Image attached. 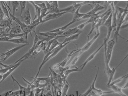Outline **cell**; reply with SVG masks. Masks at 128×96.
Listing matches in <instances>:
<instances>
[{
	"label": "cell",
	"mask_w": 128,
	"mask_h": 96,
	"mask_svg": "<svg viewBox=\"0 0 128 96\" xmlns=\"http://www.w3.org/2000/svg\"><path fill=\"white\" fill-rule=\"evenodd\" d=\"M112 13H111L108 19L106 20V21L103 24V26H105L108 29V34L106 37L104 39V42L103 43L104 46V53L106 52L107 43L110 37L111 32L113 30V28L112 26Z\"/></svg>",
	"instance_id": "6da1fadb"
},
{
	"label": "cell",
	"mask_w": 128,
	"mask_h": 96,
	"mask_svg": "<svg viewBox=\"0 0 128 96\" xmlns=\"http://www.w3.org/2000/svg\"><path fill=\"white\" fill-rule=\"evenodd\" d=\"M115 41L113 39L108 42L107 44L106 52L104 53V61L105 66L109 65L110 61L112 57V53L115 44Z\"/></svg>",
	"instance_id": "7a4b0ae2"
},
{
	"label": "cell",
	"mask_w": 128,
	"mask_h": 96,
	"mask_svg": "<svg viewBox=\"0 0 128 96\" xmlns=\"http://www.w3.org/2000/svg\"><path fill=\"white\" fill-rule=\"evenodd\" d=\"M128 11H126L124 12L122 16L120 18H117V23H116V29L115 32L114 33V36L113 39L116 42H118V37L120 36L119 32L120 29L122 26L123 24L124 23V20L126 18V16L128 15Z\"/></svg>",
	"instance_id": "3957f363"
},
{
	"label": "cell",
	"mask_w": 128,
	"mask_h": 96,
	"mask_svg": "<svg viewBox=\"0 0 128 96\" xmlns=\"http://www.w3.org/2000/svg\"><path fill=\"white\" fill-rule=\"evenodd\" d=\"M100 31H96V34L93 37V38L90 41H89V42H87L86 44L82 48L76 49V51L75 52V54L77 53H80L82 54L84 52L87 51L90 48V47L92 45L94 42L96 41L97 39L98 38V37L100 35Z\"/></svg>",
	"instance_id": "277c9868"
},
{
	"label": "cell",
	"mask_w": 128,
	"mask_h": 96,
	"mask_svg": "<svg viewBox=\"0 0 128 96\" xmlns=\"http://www.w3.org/2000/svg\"><path fill=\"white\" fill-rule=\"evenodd\" d=\"M118 67V66H117L116 68H113L111 69L110 67V66H105L104 73L107 75L108 79V83H107V86H109L111 83V82L112 81L114 74L115 73L116 71V69Z\"/></svg>",
	"instance_id": "5b68a950"
},
{
	"label": "cell",
	"mask_w": 128,
	"mask_h": 96,
	"mask_svg": "<svg viewBox=\"0 0 128 96\" xmlns=\"http://www.w3.org/2000/svg\"><path fill=\"white\" fill-rule=\"evenodd\" d=\"M28 45V44H24L20 46H18V47H16L10 50H8L7 52H6L5 53H2L1 55V56H3V55H5V57L4 58L1 59L2 62L5 61L6 60H7L8 58L12 56V55H14L15 53L17 51L21 49L22 48L24 47L26 45Z\"/></svg>",
	"instance_id": "8992f818"
},
{
	"label": "cell",
	"mask_w": 128,
	"mask_h": 96,
	"mask_svg": "<svg viewBox=\"0 0 128 96\" xmlns=\"http://www.w3.org/2000/svg\"><path fill=\"white\" fill-rule=\"evenodd\" d=\"M99 68H100L98 67L97 71L96 74V76H95L94 79V81L92 82V85L90 86V88L91 89L92 91L94 92H95V93H97V94L101 95H104L106 94H112V93H113V92L112 91L109 92H104L102 91V90H100V89H97V88H96V87H95V82H96L97 78L98 76Z\"/></svg>",
	"instance_id": "52a82bcc"
},
{
	"label": "cell",
	"mask_w": 128,
	"mask_h": 96,
	"mask_svg": "<svg viewBox=\"0 0 128 96\" xmlns=\"http://www.w3.org/2000/svg\"><path fill=\"white\" fill-rule=\"evenodd\" d=\"M104 46V44H102V45H100L99 48H98V49L95 51V52H94L92 54H91L90 55V56L88 57V58L85 61H84V62L80 66H79L80 68V70L82 71L83 70V69H84V68L85 67V66H86V65L88 64V63L89 62H90L91 61H92V60H93L94 59V58L95 57V56H96V55L98 54V52H100V50L102 49V48Z\"/></svg>",
	"instance_id": "ba28073f"
},
{
	"label": "cell",
	"mask_w": 128,
	"mask_h": 96,
	"mask_svg": "<svg viewBox=\"0 0 128 96\" xmlns=\"http://www.w3.org/2000/svg\"><path fill=\"white\" fill-rule=\"evenodd\" d=\"M46 49V42H42L40 46L38 47L37 49H36L32 53V55H30L29 59H35L36 56L41 51H43L44 52Z\"/></svg>",
	"instance_id": "9c48e42d"
},
{
	"label": "cell",
	"mask_w": 128,
	"mask_h": 96,
	"mask_svg": "<svg viewBox=\"0 0 128 96\" xmlns=\"http://www.w3.org/2000/svg\"><path fill=\"white\" fill-rule=\"evenodd\" d=\"M24 23L27 26H28L31 23V16L30 8H28L24 12V15L22 16Z\"/></svg>",
	"instance_id": "30bf717a"
},
{
	"label": "cell",
	"mask_w": 128,
	"mask_h": 96,
	"mask_svg": "<svg viewBox=\"0 0 128 96\" xmlns=\"http://www.w3.org/2000/svg\"><path fill=\"white\" fill-rule=\"evenodd\" d=\"M66 12H62V13H58L50 14L45 16L44 19L43 20L42 23L47 22L49 20H51V19H55L58 17L61 16L63 15L64 14L66 13Z\"/></svg>",
	"instance_id": "8fae6325"
},
{
	"label": "cell",
	"mask_w": 128,
	"mask_h": 96,
	"mask_svg": "<svg viewBox=\"0 0 128 96\" xmlns=\"http://www.w3.org/2000/svg\"><path fill=\"white\" fill-rule=\"evenodd\" d=\"M22 62H23V61H19L16 64V65H15L14 67L10 69V70H9L8 72H6V73L3 74L2 79L1 81L0 82V84H1L4 81L6 78H8V77L9 76V75H10V74H11L20 65V64H21Z\"/></svg>",
	"instance_id": "7c38bea8"
},
{
	"label": "cell",
	"mask_w": 128,
	"mask_h": 96,
	"mask_svg": "<svg viewBox=\"0 0 128 96\" xmlns=\"http://www.w3.org/2000/svg\"><path fill=\"white\" fill-rule=\"evenodd\" d=\"M109 89L112 90L114 94H118L122 96H127L122 91L121 88L116 85H112L108 87Z\"/></svg>",
	"instance_id": "4fadbf2b"
},
{
	"label": "cell",
	"mask_w": 128,
	"mask_h": 96,
	"mask_svg": "<svg viewBox=\"0 0 128 96\" xmlns=\"http://www.w3.org/2000/svg\"><path fill=\"white\" fill-rule=\"evenodd\" d=\"M28 2L32 5L33 7L34 8V10H35V16H34V18L32 21L38 19L40 21V15H41V10H42V9L40 8L37 5H36L35 2H33V1H29Z\"/></svg>",
	"instance_id": "5bb4252c"
},
{
	"label": "cell",
	"mask_w": 128,
	"mask_h": 96,
	"mask_svg": "<svg viewBox=\"0 0 128 96\" xmlns=\"http://www.w3.org/2000/svg\"><path fill=\"white\" fill-rule=\"evenodd\" d=\"M8 42L15 44H24L29 45V44L28 42V41L23 37H20V38H16V39H10Z\"/></svg>",
	"instance_id": "9a60e30c"
},
{
	"label": "cell",
	"mask_w": 128,
	"mask_h": 96,
	"mask_svg": "<svg viewBox=\"0 0 128 96\" xmlns=\"http://www.w3.org/2000/svg\"><path fill=\"white\" fill-rule=\"evenodd\" d=\"M76 21H74L72 20V21H71L70 23L67 24H66L65 26H64L62 27H59L58 28L56 29H54V30H52V31H50L47 32H49V33H50V32H63L64 30L65 29H66L67 27H68L71 24H73L74 23H76Z\"/></svg>",
	"instance_id": "2e32d148"
},
{
	"label": "cell",
	"mask_w": 128,
	"mask_h": 96,
	"mask_svg": "<svg viewBox=\"0 0 128 96\" xmlns=\"http://www.w3.org/2000/svg\"><path fill=\"white\" fill-rule=\"evenodd\" d=\"M104 8V7L103 6L100 5L98 4H96L95 7L94 8H92L90 11L86 13L88 15H90L91 16L93 14L96 13L97 11H99L102 10Z\"/></svg>",
	"instance_id": "e0dca14e"
},
{
	"label": "cell",
	"mask_w": 128,
	"mask_h": 96,
	"mask_svg": "<svg viewBox=\"0 0 128 96\" xmlns=\"http://www.w3.org/2000/svg\"><path fill=\"white\" fill-rule=\"evenodd\" d=\"M0 2H1V5H2V10L4 14V15L10 20V22L12 23V20H11L10 17V15H9L8 9L6 7L5 2H4V1H0Z\"/></svg>",
	"instance_id": "ac0fdd59"
},
{
	"label": "cell",
	"mask_w": 128,
	"mask_h": 96,
	"mask_svg": "<svg viewBox=\"0 0 128 96\" xmlns=\"http://www.w3.org/2000/svg\"><path fill=\"white\" fill-rule=\"evenodd\" d=\"M22 29L21 27L18 24H16L11 29L9 34H21Z\"/></svg>",
	"instance_id": "d6986e66"
},
{
	"label": "cell",
	"mask_w": 128,
	"mask_h": 96,
	"mask_svg": "<svg viewBox=\"0 0 128 96\" xmlns=\"http://www.w3.org/2000/svg\"><path fill=\"white\" fill-rule=\"evenodd\" d=\"M80 8V7L73 14V18L72 20L75 21L76 22L79 21V19L82 18L83 16H84L85 15V13H80L79 10Z\"/></svg>",
	"instance_id": "ffe728a7"
},
{
	"label": "cell",
	"mask_w": 128,
	"mask_h": 96,
	"mask_svg": "<svg viewBox=\"0 0 128 96\" xmlns=\"http://www.w3.org/2000/svg\"><path fill=\"white\" fill-rule=\"evenodd\" d=\"M67 32L68 33L69 37L72 35H75L76 34H81L83 32L82 30H80L78 29L77 27H74L73 28L70 29L67 31Z\"/></svg>",
	"instance_id": "44dd1931"
},
{
	"label": "cell",
	"mask_w": 128,
	"mask_h": 96,
	"mask_svg": "<svg viewBox=\"0 0 128 96\" xmlns=\"http://www.w3.org/2000/svg\"><path fill=\"white\" fill-rule=\"evenodd\" d=\"M80 34H77L75 35H72L69 37H66L62 42V44H65L68 42H71V41L77 39L78 38Z\"/></svg>",
	"instance_id": "7402d4cb"
},
{
	"label": "cell",
	"mask_w": 128,
	"mask_h": 96,
	"mask_svg": "<svg viewBox=\"0 0 128 96\" xmlns=\"http://www.w3.org/2000/svg\"><path fill=\"white\" fill-rule=\"evenodd\" d=\"M99 21V18L96 19L94 21H93L92 23V28L91 30H90V32H89L87 36V42H89V41L90 37V36L92 34V33L93 31H94V30L96 28V25L97 23Z\"/></svg>",
	"instance_id": "603a6c76"
},
{
	"label": "cell",
	"mask_w": 128,
	"mask_h": 96,
	"mask_svg": "<svg viewBox=\"0 0 128 96\" xmlns=\"http://www.w3.org/2000/svg\"><path fill=\"white\" fill-rule=\"evenodd\" d=\"M100 13V12H99V13L93 14L91 16L90 18L89 19L88 21L84 23L86 26L88 24L90 23H92L93 21H94L96 19H97L99 18V16H100L99 15V14Z\"/></svg>",
	"instance_id": "cb8c5ba5"
},
{
	"label": "cell",
	"mask_w": 128,
	"mask_h": 96,
	"mask_svg": "<svg viewBox=\"0 0 128 96\" xmlns=\"http://www.w3.org/2000/svg\"><path fill=\"white\" fill-rule=\"evenodd\" d=\"M11 3L13 8L12 15L15 16L16 11L18 10L17 8L20 5L19 1H12L11 2Z\"/></svg>",
	"instance_id": "d4e9b609"
},
{
	"label": "cell",
	"mask_w": 128,
	"mask_h": 96,
	"mask_svg": "<svg viewBox=\"0 0 128 96\" xmlns=\"http://www.w3.org/2000/svg\"><path fill=\"white\" fill-rule=\"evenodd\" d=\"M1 96H20V92L19 90L15 92L10 91L4 93Z\"/></svg>",
	"instance_id": "484cf974"
},
{
	"label": "cell",
	"mask_w": 128,
	"mask_h": 96,
	"mask_svg": "<svg viewBox=\"0 0 128 96\" xmlns=\"http://www.w3.org/2000/svg\"><path fill=\"white\" fill-rule=\"evenodd\" d=\"M58 39V38H56L52 42L51 44V45H50V49H49V51H48V52L52 51L53 50L55 49L58 46L61 44V43L58 42L57 40Z\"/></svg>",
	"instance_id": "4316f807"
},
{
	"label": "cell",
	"mask_w": 128,
	"mask_h": 96,
	"mask_svg": "<svg viewBox=\"0 0 128 96\" xmlns=\"http://www.w3.org/2000/svg\"><path fill=\"white\" fill-rule=\"evenodd\" d=\"M20 5V16L21 17L22 16V13L24 11L26 8V1H19Z\"/></svg>",
	"instance_id": "83f0119b"
},
{
	"label": "cell",
	"mask_w": 128,
	"mask_h": 96,
	"mask_svg": "<svg viewBox=\"0 0 128 96\" xmlns=\"http://www.w3.org/2000/svg\"><path fill=\"white\" fill-rule=\"evenodd\" d=\"M69 87H70V85L68 83V82H67L64 84V86L62 90V96H66Z\"/></svg>",
	"instance_id": "f1b7e54d"
},
{
	"label": "cell",
	"mask_w": 128,
	"mask_h": 96,
	"mask_svg": "<svg viewBox=\"0 0 128 96\" xmlns=\"http://www.w3.org/2000/svg\"><path fill=\"white\" fill-rule=\"evenodd\" d=\"M128 74H126V75H124V76H123L122 77H121V78H118V79L113 81H112V82H111V83L107 87L110 86H112V85H116V84L118 83L119 82L122 81V80L124 79L126 77H127V76H128Z\"/></svg>",
	"instance_id": "f546056e"
},
{
	"label": "cell",
	"mask_w": 128,
	"mask_h": 96,
	"mask_svg": "<svg viewBox=\"0 0 128 96\" xmlns=\"http://www.w3.org/2000/svg\"><path fill=\"white\" fill-rule=\"evenodd\" d=\"M16 64H12V65H11L10 66V67H8V68H2L0 69V74H4L6 73V72H8V70H9L10 69L12 68H13V67H14L15 66Z\"/></svg>",
	"instance_id": "4dcf8cb0"
},
{
	"label": "cell",
	"mask_w": 128,
	"mask_h": 96,
	"mask_svg": "<svg viewBox=\"0 0 128 96\" xmlns=\"http://www.w3.org/2000/svg\"><path fill=\"white\" fill-rule=\"evenodd\" d=\"M36 3V5H37L39 6V7L41 8L42 10L46 8V3L45 2L42 3Z\"/></svg>",
	"instance_id": "1f68e13d"
},
{
	"label": "cell",
	"mask_w": 128,
	"mask_h": 96,
	"mask_svg": "<svg viewBox=\"0 0 128 96\" xmlns=\"http://www.w3.org/2000/svg\"><path fill=\"white\" fill-rule=\"evenodd\" d=\"M10 38L8 37H0V42H8Z\"/></svg>",
	"instance_id": "d6a6232c"
},
{
	"label": "cell",
	"mask_w": 128,
	"mask_h": 96,
	"mask_svg": "<svg viewBox=\"0 0 128 96\" xmlns=\"http://www.w3.org/2000/svg\"><path fill=\"white\" fill-rule=\"evenodd\" d=\"M2 54V53H0V57H1V55ZM2 60H1V59H0V65L2 66H3L4 68H8V67H10L11 65H4L3 63H2Z\"/></svg>",
	"instance_id": "836d02e7"
},
{
	"label": "cell",
	"mask_w": 128,
	"mask_h": 96,
	"mask_svg": "<svg viewBox=\"0 0 128 96\" xmlns=\"http://www.w3.org/2000/svg\"><path fill=\"white\" fill-rule=\"evenodd\" d=\"M90 96H104V95H101L97 93H95L93 91H92L90 94Z\"/></svg>",
	"instance_id": "e575fe53"
},
{
	"label": "cell",
	"mask_w": 128,
	"mask_h": 96,
	"mask_svg": "<svg viewBox=\"0 0 128 96\" xmlns=\"http://www.w3.org/2000/svg\"><path fill=\"white\" fill-rule=\"evenodd\" d=\"M128 82H126V83L125 84H124V86H123L122 87H121V89H122V90H123V89H127L128 88Z\"/></svg>",
	"instance_id": "d590c367"
},
{
	"label": "cell",
	"mask_w": 128,
	"mask_h": 96,
	"mask_svg": "<svg viewBox=\"0 0 128 96\" xmlns=\"http://www.w3.org/2000/svg\"><path fill=\"white\" fill-rule=\"evenodd\" d=\"M0 15H4L2 10V8H1L0 6Z\"/></svg>",
	"instance_id": "8d00e7d4"
},
{
	"label": "cell",
	"mask_w": 128,
	"mask_h": 96,
	"mask_svg": "<svg viewBox=\"0 0 128 96\" xmlns=\"http://www.w3.org/2000/svg\"><path fill=\"white\" fill-rule=\"evenodd\" d=\"M3 78V75L0 74V82L1 81Z\"/></svg>",
	"instance_id": "74e56055"
},
{
	"label": "cell",
	"mask_w": 128,
	"mask_h": 96,
	"mask_svg": "<svg viewBox=\"0 0 128 96\" xmlns=\"http://www.w3.org/2000/svg\"><path fill=\"white\" fill-rule=\"evenodd\" d=\"M0 96H1V95H0Z\"/></svg>",
	"instance_id": "f35d334b"
}]
</instances>
